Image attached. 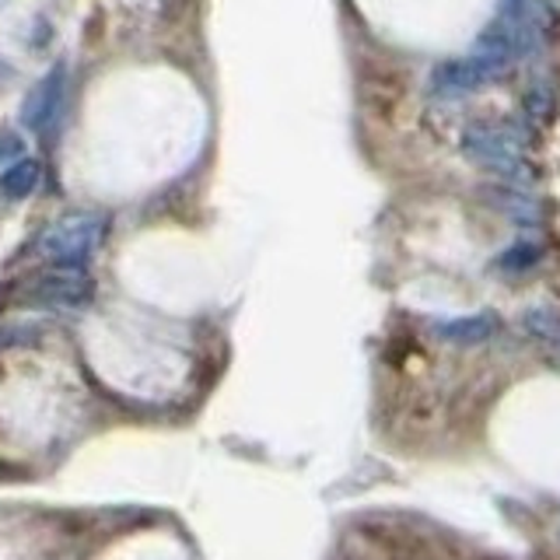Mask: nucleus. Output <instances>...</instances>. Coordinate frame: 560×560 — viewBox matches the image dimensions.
Returning a JSON list of instances; mask_svg holds the SVG:
<instances>
[{
  "instance_id": "f257e3e1",
  "label": "nucleus",
  "mask_w": 560,
  "mask_h": 560,
  "mask_svg": "<svg viewBox=\"0 0 560 560\" xmlns=\"http://www.w3.org/2000/svg\"><path fill=\"white\" fill-rule=\"evenodd\" d=\"M463 154L472 165L498 175L504 183H529L533 165L525 154V137L518 127L504 119H472L463 130Z\"/></svg>"
},
{
  "instance_id": "6e6552de",
  "label": "nucleus",
  "mask_w": 560,
  "mask_h": 560,
  "mask_svg": "<svg viewBox=\"0 0 560 560\" xmlns=\"http://www.w3.org/2000/svg\"><path fill=\"white\" fill-rule=\"evenodd\" d=\"M39 183H43V165L35 162V158H22V162H14L0 175V192H4L8 200H25L39 189Z\"/></svg>"
},
{
  "instance_id": "9d476101",
  "label": "nucleus",
  "mask_w": 560,
  "mask_h": 560,
  "mask_svg": "<svg viewBox=\"0 0 560 560\" xmlns=\"http://www.w3.org/2000/svg\"><path fill=\"white\" fill-rule=\"evenodd\" d=\"M525 329H529L536 340H542V343H550V347L560 350V315L557 312L529 308V312H525Z\"/></svg>"
},
{
  "instance_id": "39448f33",
  "label": "nucleus",
  "mask_w": 560,
  "mask_h": 560,
  "mask_svg": "<svg viewBox=\"0 0 560 560\" xmlns=\"http://www.w3.org/2000/svg\"><path fill=\"white\" fill-rule=\"evenodd\" d=\"M483 84H490L487 81V74L483 70L472 63L469 57H459V60H442L434 70H431V92L438 95V98H448V102H455V98H466V95H472V92H480Z\"/></svg>"
},
{
  "instance_id": "f8f14e48",
  "label": "nucleus",
  "mask_w": 560,
  "mask_h": 560,
  "mask_svg": "<svg viewBox=\"0 0 560 560\" xmlns=\"http://www.w3.org/2000/svg\"><path fill=\"white\" fill-rule=\"evenodd\" d=\"M550 109H553V98H550L547 88H533L529 98H525V113H529L533 119H542Z\"/></svg>"
},
{
  "instance_id": "0eeeda50",
  "label": "nucleus",
  "mask_w": 560,
  "mask_h": 560,
  "mask_svg": "<svg viewBox=\"0 0 560 560\" xmlns=\"http://www.w3.org/2000/svg\"><path fill=\"white\" fill-rule=\"evenodd\" d=\"M498 332V315L494 312H472V315H459V319L438 323V337L445 343H459V347H472L483 343Z\"/></svg>"
},
{
  "instance_id": "423d86ee",
  "label": "nucleus",
  "mask_w": 560,
  "mask_h": 560,
  "mask_svg": "<svg viewBox=\"0 0 560 560\" xmlns=\"http://www.w3.org/2000/svg\"><path fill=\"white\" fill-rule=\"evenodd\" d=\"M466 57L483 70L487 81H494V78L504 74L508 67H512V60L518 57V52H515L512 39H508V35L494 22H490V28H483L477 35V43H472V49L466 52Z\"/></svg>"
},
{
  "instance_id": "20e7f679",
  "label": "nucleus",
  "mask_w": 560,
  "mask_h": 560,
  "mask_svg": "<svg viewBox=\"0 0 560 560\" xmlns=\"http://www.w3.org/2000/svg\"><path fill=\"white\" fill-rule=\"evenodd\" d=\"M63 88H67V67L63 63L49 67L46 74L32 84V92L22 102V127H28L32 133L49 130L52 122H57V116H60Z\"/></svg>"
},
{
  "instance_id": "f03ea898",
  "label": "nucleus",
  "mask_w": 560,
  "mask_h": 560,
  "mask_svg": "<svg viewBox=\"0 0 560 560\" xmlns=\"http://www.w3.org/2000/svg\"><path fill=\"white\" fill-rule=\"evenodd\" d=\"M105 238V218L95 210H70L57 218L35 242V253L57 267H84Z\"/></svg>"
},
{
  "instance_id": "9b49d317",
  "label": "nucleus",
  "mask_w": 560,
  "mask_h": 560,
  "mask_svg": "<svg viewBox=\"0 0 560 560\" xmlns=\"http://www.w3.org/2000/svg\"><path fill=\"white\" fill-rule=\"evenodd\" d=\"M539 245H533V242H518V245H512V249H504L501 256H498V267L501 270H512V273H522V270H533L536 262H539Z\"/></svg>"
},
{
  "instance_id": "1a4fd4ad",
  "label": "nucleus",
  "mask_w": 560,
  "mask_h": 560,
  "mask_svg": "<svg viewBox=\"0 0 560 560\" xmlns=\"http://www.w3.org/2000/svg\"><path fill=\"white\" fill-rule=\"evenodd\" d=\"M490 197L498 200V207L504 210L508 218L512 221H522V224H533L536 218H539V210H536V203L525 197V192H518V189H494Z\"/></svg>"
},
{
  "instance_id": "7ed1b4c3",
  "label": "nucleus",
  "mask_w": 560,
  "mask_h": 560,
  "mask_svg": "<svg viewBox=\"0 0 560 560\" xmlns=\"http://www.w3.org/2000/svg\"><path fill=\"white\" fill-rule=\"evenodd\" d=\"M92 294H95V280L84 273V267H52L32 280L25 302L49 312H63V308L88 305Z\"/></svg>"
}]
</instances>
